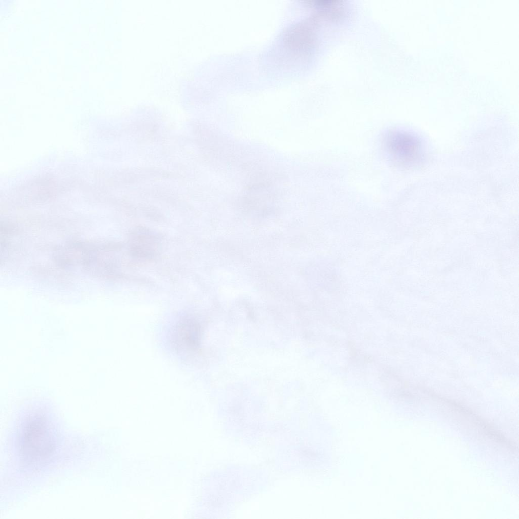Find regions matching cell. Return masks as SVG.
<instances>
[{
	"mask_svg": "<svg viewBox=\"0 0 519 519\" xmlns=\"http://www.w3.org/2000/svg\"><path fill=\"white\" fill-rule=\"evenodd\" d=\"M23 424L18 441L22 458L28 462H39L49 457L56 441L46 418L40 412H33Z\"/></svg>",
	"mask_w": 519,
	"mask_h": 519,
	"instance_id": "6da1fadb",
	"label": "cell"
},
{
	"mask_svg": "<svg viewBox=\"0 0 519 519\" xmlns=\"http://www.w3.org/2000/svg\"><path fill=\"white\" fill-rule=\"evenodd\" d=\"M388 155L396 163L411 166L423 158V147L420 140L412 133L402 130H392L384 138Z\"/></svg>",
	"mask_w": 519,
	"mask_h": 519,
	"instance_id": "7a4b0ae2",
	"label": "cell"
}]
</instances>
